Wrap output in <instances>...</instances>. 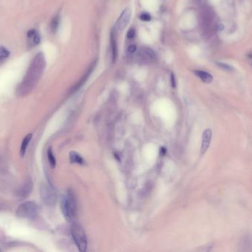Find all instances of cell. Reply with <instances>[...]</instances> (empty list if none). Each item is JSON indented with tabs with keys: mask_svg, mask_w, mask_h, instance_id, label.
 <instances>
[{
	"mask_svg": "<svg viewBox=\"0 0 252 252\" xmlns=\"http://www.w3.org/2000/svg\"><path fill=\"white\" fill-rule=\"evenodd\" d=\"M61 208L65 219L68 222H72L78 214V203L75 194L72 191H69L63 197L61 203Z\"/></svg>",
	"mask_w": 252,
	"mask_h": 252,
	"instance_id": "cell-1",
	"label": "cell"
},
{
	"mask_svg": "<svg viewBox=\"0 0 252 252\" xmlns=\"http://www.w3.org/2000/svg\"><path fill=\"white\" fill-rule=\"evenodd\" d=\"M72 235L78 249L80 251L85 252L87 250L88 241L85 231L80 224L73 223L71 228Z\"/></svg>",
	"mask_w": 252,
	"mask_h": 252,
	"instance_id": "cell-2",
	"label": "cell"
},
{
	"mask_svg": "<svg viewBox=\"0 0 252 252\" xmlns=\"http://www.w3.org/2000/svg\"><path fill=\"white\" fill-rule=\"evenodd\" d=\"M39 211L38 205L33 201H27L22 203L16 210L19 217L24 219H33L36 217Z\"/></svg>",
	"mask_w": 252,
	"mask_h": 252,
	"instance_id": "cell-3",
	"label": "cell"
},
{
	"mask_svg": "<svg viewBox=\"0 0 252 252\" xmlns=\"http://www.w3.org/2000/svg\"><path fill=\"white\" fill-rule=\"evenodd\" d=\"M41 196L44 203L47 206H53L56 203L57 196L56 192L50 186L44 185L41 188Z\"/></svg>",
	"mask_w": 252,
	"mask_h": 252,
	"instance_id": "cell-4",
	"label": "cell"
},
{
	"mask_svg": "<svg viewBox=\"0 0 252 252\" xmlns=\"http://www.w3.org/2000/svg\"><path fill=\"white\" fill-rule=\"evenodd\" d=\"M131 11L130 9H126L122 13V14L120 15V16L118 19L117 21H116L115 25H114V31L116 32V31H122V30L125 29L128 24L130 22L131 20Z\"/></svg>",
	"mask_w": 252,
	"mask_h": 252,
	"instance_id": "cell-5",
	"label": "cell"
},
{
	"mask_svg": "<svg viewBox=\"0 0 252 252\" xmlns=\"http://www.w3.org/2000/svg\"><path fill=\"white\" fill-rule=\"evenodd\" d=\"M138 56L142 61L145 63H151L156 60V54L153 50L147 48H144L139 51Z\"/></svg>",
	"mask_w": 252,
	"mask_h": 252,
	"instance_id": "cell-6",
	"label": "cell"
},
{
	"mask_svg": "<svg viewBox=\"0 0 252 252\" xmlns=\"http://www.w3.org/2000/svg\"><path fill=\"white\" fill-rule=\"evenodd\" d=\"M212 137V131L211 129H206L202 135V142H201V152L202 154H204L209 149L211 143Z\"/></svg>",
	"mask_w": 252,
	"mask_h": 252,
	"instance_id": "cell-7",
	"label": "cell"
},
{
	"mask_svg": "<svg viewBox=\"0 0 252 252\" xmlns=\"http://www.w3.org/2000/svg\"><path fill=\"white\" fill-rule=\"evenodd\" d=\"M96 64H97V61H94V62H93L92 64L90 65L89 67H88V70H87V71L86 72L85 74L83 75V77L81 78V79H80V81H78V83L73 87L72 89L71 90L72 92H75L76 90H78V89H80L83 85L84 84H85V82L87 81V79L88 78V77H89V76L91 75V74H92V71L94 70V69L95 66H96Z\"/></svg>",
	"mask_w": 252,
	"mask_h": 252,
	"instance_id": "cell-8",
	"label": "cell"
},
{
	"mask_svg": "<svg viewBox=\"0 0 252 252\" xmlns=\"http://www.w3.org/2000/svg\"><path fill=\"white\" fill-rule=\"evenodd\" d=\"M115 31H113L111 33V54H112V61L113 63L116 62V59H117L118 55V49H117V43H116V39L115 37Z\"/></svg>",
	"mask_w": 252,
	"mask_h": 252,
	"instance_id": "cell-9",
	"label": "cell"
},
{
	"mask_svg": "<svg viewBox=\"0 0 252 252\" xmlns=\"http://www.w3.org/2000/svg\"><path fill=\"white\" fill-rule=\"evenodd\" d=\"M32 188H33V183H32L30 180H28L19 189V191L18 192V196L20 197L21 198H26L30 194Z\"/></svg>",
	"mask_w": 252,
	"mask_h": 252,
	"instance_id": "cell-10",
	"label": "cell"
},
{
	"mask_svg": "<svg viewBox=\"0 0 252 252\" xmlns=\"http://www.w3.org/2000/svg\"><path fill=\"white\" fill-rule=\"evenodd\" d=\"M194 73L198 76V77L200 78V79L203 82L206 84H209L212 81L213 77L211 74H209V73H207L206 71H203V70H197L194 71Z\"/></svg>",
	"mask_w": 252,
	"mask_h": 252,
	"instance_id": "cell-11",
	"label": "cell"
},
{
	"mask_svg": "<svg viewBox=\"0 0 252 252\" xmlns=\"http://www.w3.org/2000/svg\"><path fill=\"white\" fill-rule=\"evenodd\" d=\"M32 137H33V134H32V133H29V134L26 135L24 138V140H23L22 145H21V148H20V155L22 158H23V157L24 156L25 153H26L27 147H28L29 143V142H30Z\"/></svg>",
	"mask_w": 252,
	"mask_h": 252,
	"instance_id": "cell-12",
	"label": "cell"
},
{
	"mask_svg": "<svg viewBox=\"0 0 252 252\" xmlns=\"http://www.w3.org/2000/svg\"><path fill=\"white\" fill-rule=\"evenodd\" d=\"M69 160H70L72 164L83 165L84 163H85L82 157L75 151L70 152V153H69Z\"/></svg>",
	"mask_w": 252,
	"mask_h": 252,
	"instance_id": "cell-13",
	"label": "cell"
},
{
	"mask_svg": "<svg viewBox=\"0 0 252 252\" xmlns=\"http://www.w3.org/2000/svg\"><path fill=\"white\" fill-rule=\"evenodd\" d=\"M47 158H48L49 164H50V166H51L52 169L55 168L56 166V158H55V156L53 154V152H52L51 147L49 148L47 150Z\"/></svg>",
	"mask_w": 252,
	"mask_h": 252,
	"instance_id": "cell-14",
	"label": "cell"
},
{
	"mask_svg": "<svg viewBox=\"0 0 252 252\" xmlns=\"http://www.w3.org/2000/svg\"><path fill=\"white\" fill-rule=\"evenodd\" d=\"M59 22H60L59 16H55V17L52 19L51 24H50V28H51L52 33H56L57 31V30H58L59 26Z\"/></svg>",
	"mask_w": 252,
	"mask_h": 252,
	"instance_id": "cell-15",
	"label": "cell"
},
{
	"mask_svg": "<svg viewBox=\"0 0 252 252\" xmlns=\"http://www.w3.org/2000/svg\"><path fill=\"white\" fill-rule=\"evenodd\" d=\"M217 65L219 67H221V69L224 70H226V71H232V70H234V68H233V67L231 66V65L225 64V63L217 62Z\"/></svg>",
	"mask_w": 252,
	"mask_h": 252,
	"instance_id": "cell-16",
	"label": "cell"
},
{
	"mask_svg": "<svg viewBox=\"0 0 252 252\" xmlns=\"http://www.w3.org/2000/svg\"><path fill=\"white\" fill-rule=\"evenodd\" d=\"M8 56H9V51L5 48L0 47V60L6 59Z\"/></svg>",
	"mask_w": 252,
	"mask_h": 252,
	"instance_id": "cell-17",
	"label": "cell"
},
{
	"mask_svg": "<svg viewBox=\"0 0 252 252\" xmlns=\"http://www.w3.org/2000/svg\"><path fill=\"white\" fill-rule=\"evenodd\" d=\"M139 18L142 21H145V22H149V21L151 20V16L149 14L147 13H142L140 16H139Z\"/></svg>",
	"mask_w": 252,
	"mask_h": 252,
	"instance_id": "cell-18",
	"label": "cell"
},
{
	"mask_svg": "<svg viewBox=\"0 0 252 252\" xmlns=\"http://www.w3.org/2000/svg\"><path fill=\"white\" fill-rule=\"evenodd\" d=\"M135 36V31L133 29H130L127 33V37L128 39H133Z\"/></svg>",
	"mask_w": 252,
	"mask_h": 252,
	"instance_id": "cell-19",
	"label": "cell"
},
{
	"mask_svg": "<svg viewBox=\"0 0 252 252\" xmlns=\"http://www.w3.org/2000/svg\"><path fill=\"white\" fill-rule=\"evenodd\" d=\"M128 50L130 53H133L137 50V46L134 45V44H131V45L128 47Z\"/></svg>",
	"mask_w": 252,
	"mask_h": 252,
	"instance_id": "cell-20",
	"label": "cell"
},
{
	"mask_svg": "<svg viewBox=\"0 0 252 252\" xmlns=\"http://www.w3.org/2000/svg\"><path fill=\"white\" fill-rule=\"evenodd\" d=\"M36 31L35 30H29V31L27 32V37L28 38H33L34 36L36 34Z\"/></svg>",
	"mask_w": 252,
	"mask_h": 252,
	"instance_id": "cell-21",
	"label": "cell"
},
{
	"mask_svg": "<svg viewBox=\"0 0 252 252\" xmlns=\"http://www.w3.org/2000/svg\"><path fill=\"white\" fill-rule=\"evenodd\" d=\"M33 42H34V44H39V42H40V36H39V35L38 34V33H36V34H35L34 36L33 37Z\"/></svg>",
	"mask_w": 252,
	"mask_h": 252,
	"instance_id": "cell-22",
	"label": "cell"
},
{
	"mask_svg": "<svg viewBox=\"0 0 252 252\" xmlns=\"http://www.w3.org/2000/svg\"><path fill=\"white\" fill-rule=\"evenodd\" d=\"M171 84H172V86L173 87H175V76L174 74H171Z\"/></svg>",
	"mask_w": 252,
	"mask_h": 252,
	"instance_id": "cell-23",
	"label": "cell"
}]
</instances>
